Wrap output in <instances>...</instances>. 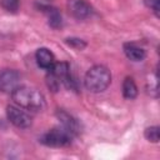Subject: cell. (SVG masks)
<instances>
[{"mask_svg": "<svg viewBox=\"0 0 160 160\" xmlns=\"http://www.w3.org/2000/svg\"><path fill=\"white\" fill-rule=\"evenodd\" d=\"M111 82V72L104 65H95L90 68L84 78V85L90 92H102Z\"/></svg>", "mask_w": 160, "mask_h": 160, "instance_id": "obj_2", "label": "cell"}, {"mask_svg": "<svg viewBox=\"0 0 160 160\" xmlns=\"http://www.w3.org/2000/svg\"><path fill=\"white\" fill-rule=\"evenodd\" d=\"M122 49L126 58L131 61H142L146 58V51L134 42H125Z\"/></svg>", "mask_w": 160, "mask_h": 160, "instance_id": "obj_10", "label": "cell"}, {"mask_svg": "<svg viewBox=\"0 0 160 160\" xmlns=\"http://www.w3.org/2000/svg\"><path fill=\"white\" fill-rule=\"evenodd\" d=\"M11 99L15 105L29 110V111H41L45 108V98L44 95L34 88L30 86H21L19 85L12 92Z\"/></svg>", "mask_w": 160, "mask_h": 160, "instance_id": "obj_1", "label": "cell"}, {"mask_svg": "<svg viewBox=\"0 0 160 160\" xmlns=\"http://www.w3.org/2000/svg\"><path fill=\"white\" fill-rule=\"evenodd\" d=\"M160 128L159 126H149L145 129L144 131V136L146 138V140L151 141V142H159L160 139Z\"/></svg>", "mask_w": 160, "mask_h": 160, "instance_id": "obj_12", "label": "cell"}, {"mask_svg": "<svg viewBox=\"0 0 160 160\" xmlns=\"http://www.w3.org/2000/svg\"><path fill=\"white\" fill-rule=\"evenodd\" d=\"M41 9V11L46 15L48 18V24L52 28V29H59L62 25V18H61V12L50 5H40L39 6Z\"/></svg>", "mask_w": 160, "mask_h": 160, "instance_id": "obj_8", "label": "cell"}, {"mask_svg": "<svg viewBox=\"0 0 160 160\" xmlns=\"http://www.w3.org/2000/svg\"><path fill=\"white\" fill-rule=\"evenodd\" d=\"M35 59H36L38 65L41 69H44V70H49L54 65V62H55L54 54L49 49H46V48L38 49L36 52H35Z\"/></svg>", "mask_w": 160, "mask_h": 160, "instance_id": "obj_9", "label": "cell"}, {"mask_svg": "<svg viewBox=\"0 0 160 160\" xmlns=\"http://www.w3.org/2000/svg\"><path fill=\"white\" fill-rule=\"evenodd\" d=\"M75 136L70 131H68L64 126L59 125V126L52 128L51 130L46 131L45 134H42L39 139V141L42 145L50 146V148H65L72 142Z\"/></svg>", "mask_w": 160, "mask_h": 160, "instance_id": "obj_3", "label": "cell"}, {"mask_svg": "<svg viewBox=\"0 0 160 160\" xmlns=\"http://www.w3.org/2000/svg\"><path fill=\"white\" fill-rule=\"evenodd\" d=\"M65 41L68 45H70L71 48H74L76 50H82L86 46V42L81 39H78V38H68Z\"/></svg>", "mask_w": 160, "mask_h": 160, "instance_id": "obj_14", "label": "cell"}, {"mask_svg": "<svg viewBox=\"0 0 160 160\" xmlns=\"http://www.w3.org/2000/svg\"><path fill=\"white\" fill-rule=\"evenodd\" d=\"M6 118L8 120L19 129H28L32 124L31 116L25 111V109L18 105H8L6 106Z\"/></svg>", "mask_w": 160, "mask_h": 160, "instance_id": "obj_4", "label": "cell"}, {"mask_svg": "<svg viewBox=\"0 0 160 160\" xmlns=\"http://www.w3.org/2000/svg\"><path fill=\"white\" fill-rule=\"evenodd\" d=\"M122 96L128 100H132L138 96V86L132 78L128 76L122 81Z\"/></svg>", "mask_w": 160, "mask_h": 160, "instance_id": "obj_11", "label": "cell"}, {"mask_svg": "<svg viewBox=\"0 0 160 160\" xmlns=\"http://www.w3.org/2000/svg\"><path fill=\"white\" fill-rule=\"evenodd\" d=\"M56 118L59 119L60 125L64 126L68 131H70L74 136H76L80 132V122L78 121V119H75L72 115H70L65 110H58Z\"/></svg>", "mask_w": 160, "mask_h": 160, "instance_id": "obj_7", "label": "cell"}, {"mask_svg": "<svg viewBox=\"0 0 160 160\" xmlns=\"http://www.w3.org/2000/svg\"><path fill=\"white\" fill-rule=\"evenodd\" d=\"M0 5L8 12L16 14L20 8V0H0Z\"/></svg>", "mask_w": 160, "mask_h": 160, "instance_id": "obj_13", "label": "cell"}, {"mask_svg": "<svg viewBox=\"0 0 160 160\" xmlns=\"http://www.w3.org/2000/svg\"><path fill=\"white\" fill-rule=\"evenodd\" d=\"M20 85V74L16 70L6 69L0 72V91L12 92Z\"/></svg>", "mask_w": 160, "mask_h": 160, "instance_id": "obj_6", "label": "cell"}, {"mask_svg": "<svg viewBox=\"0 0 160 160\" xmlns=\"http://www.w3.org/2000/svg\"><path fill=\"white\" fill-rule=\"evenodd\" d=\"M144 4H145L146 8H149L155 14L156 18L160 16V14H159V0H144Z\"/></svg>", "mask_w": 160, "mask_h": 160, "instance_id": "obj_15", "label": "cell"}, {"mask_svg": "<svg viewBox=\"0 0 160 160\" xmlns=\"http://www.w3.org/2000/svg\"><path fill=\"white\" fill-rule=\"evenodd\" d=\"M66 6L69 14L78 20H85L94 12V9L88 0H68Z\"/></svg>", "mask_w": 160, "mask_h": 160, "instance_id": "obj_5", "label": "cell"}]
</instances>
